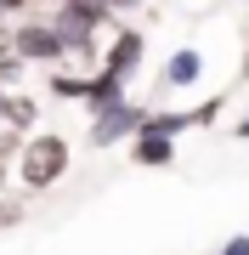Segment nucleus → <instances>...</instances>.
<instances>
[{
	"label": "nucleus",
	"mask_w": 249,
	"mask_h": 255,
	"mask_svg": "<svg viewBox=\"0 0 249 255\" xmlns=\"http://www.w3.org/2000/svg\"><path fill=\"white\" fill-rule=\"evenodd\" d=\"M68 164H74V147H68V136H57V130H34V136L17 147V176H23L28 193L57 187Z\"/></svg>",
	"instance_id": "nucleus-1"
},
{
	"label": "nucleus",
	"mask_w": 249,
	"mask_h": 255,
	"mask_svg": "<svg viewBox=\"0 0 249 255\" xmlns=\"http://www.w3.org/2000/svg\"><path fill=\"white\" fill-rule=\"evenodd\" d=\"M11 51H17L23 63H46V68L68 63V40H63V28H57V23H40V17H28V23L11 28Z\"/></svg>",
	"instance_id": "nucleus-2"
},
{
	"label": "nucleus",
	"mask_w": 249,
	"mask_h": 255,
	"mask_svg": "<svg viewBox=\"0 0 249 255\" xmlns=\"http://www.w3.org/2000/svg\"><path fill=\"white\" fill-rule=\"evenodd\" d=\"M142 119H148V108H142V102H130V97L108 102V108H96V114H91V147L130 142V136L142 130Z\"/></svg>",
	"instance_id": "nucleus-3"
},
{
	"label": "nucleus",
	"mask_w": 249,
	"mask_h": 255,
	"mask_svg": "<svg viewBox=\"0 0 249 255\" xmlns=\"http://www.w3.org/2000/svg\"><path fill=\"white\" fill-rule=\"evenodd\" d=\"M142 51H148V40H142V28H119V34H108V46H102V63L96 68H113V74H136L142 68Z\"/></svg>",
	"instance_id": "nucleus-4"
},
{
	"label": "nucleus",
	"mask_w": 249,
	"mask_h": 255,
	"mask_svg": "<svg viewBox=\"0 0 249 255\" xmlns=\"http://www.w3.org/2000/svg\"><path fill=\"white\" fill-rule=\"evenodd\" d=\"M198 80H204V51H198V46L170 51L165 68H159V85H165V91H193Z\"/></svg>",
	"instance_id": "nucleus-5"
},
{
	"label": "nucleus",
	"mask_w": 249,
	"mask_h": 255,
	"mask_svg": "<svg viewBox=\"0 0 249 255\" xmlns=\"http://www.w3.org/2000/svg\"><path fill=\"white\" fill-rule=\"evenodd\" d=\"M130 159H136V164H148V170H170V164H175V136L136 130V136H130Z\"/></svg>",
	"instance_id": "nucleus-6"
},
{
	"label": "nucleus",
	"mask_w": 249,
	"mask_h": 255,
	"mask_svg": "<svg viewBox=\"0 0 249 255\" xmlns=\"http://www.w3.org/2000/svg\"><path fill=\"white\" fill-rule=\"evenodd\" d=\"M119 97H130L125 91V74H113V68H91V80H85V108H108V102H119Z\"/></svg>",
	"instance_id": "nucleus-7"
},
{
	"label": "nucleus",
	"mask_w": 249,
	"mask_h": 255,
	"mask_svg": "<svg viewBox=\"0 0 249 255\" xmlns=\"http://www.w3.org/2000/svg\"><path fill=\"white\" fill-rule=\"evenodd\" d=\"M34 119H40V102L23 97V91H11V102H6V130H28Z\"/></svg>",
	"instance_id": "nucleus-8"
},
{
	"label": "nucleus",
	"mask_w": 249,
	"mask_h": 255,
	"mask_svg": "<svg viewBox=\"0 0 249 255\" xmlns=\"http://www.w3.org/2000/svg\"><path fill=\"white\" fill-rule=\"evenodd\" d=\"M85 80H91V74H51V97H63V102H85Z\"/></svg>",
	"instance_id": "nucleus-9"
},
{
	"label": "nucleus",
	"mask_w": 249,
	"mask_h": 255,
	"mask_svg": "<svg viewBox=\"0 0 249 255\" xmlns=\"http://www.w3.org/2000/svg\"><path fill=\"white\" fill-rule=\"evenodd\" d=\"M221 255H249V233H232L227 244H221Z\"/></svg>",
	"instance_id": "nucleus-10"
},
{
	"label": "nucleus",
	"mask_w": 249,
	"mask_h": 255,
	"mask_svg": "<svg viewBox=\"0 0 249 255\" xmlns=\"http://www.w3.org/2000/svg\"><path fill=\"white\" fill-rule=\"evenodd\" d=\"M17 221H23V204L6 199V204H0V227H17Z\"/></svg>",
	"instance_id": "nucleus-11"
},
{
	"label": "nucleus",
	"mask_w": 249,
	"mask_h": 255,
	"mask_svg": "<svg viewBox=\"0 0 249 255\" xmlns=\"http://www.w3.org/2000/svg\"><path fill=\"white\" fill-rule=\"evenodd\" d=\"M102 6H108V11H113V17H119V11H136V6H142V0H102Z\"/></svg>",
	"instance_id": "nucleus-12"
},
{
	"label": "nucleus",
	"mask_w": 249,
	"mask_h": 255,
	"mask_svg": "<svg viewBox=\"0 0 249 255\" xmlns=\"http://www.w3.org/2000/svg\"><path fill=\"white\" fill-rule=\"evenodd\" d=\"M6 102H11V85L0 80V130H6Z\"/></svg>",
	"instance_id": "nucleus-13"
},
{
	"label": "nucleus",
	"mask_w": 249,
	"mask_h": 255,
	"mask_svg": "<svg viewBox=\"0 0 249 255\" xmlns=\"http://www.w3.org/2000/svg\"><path fill=\"white\" fill-rule=\"evenodd\" d=\"M6 57H11V28L0 23V63H6Z\"/></svg>",
	"instance_id": "nucleus-14"
},
{
	"label": "nucleus",
	"mask_w": 249,
	"mask_h": 255,
	"mask_svg": "<svg viewBox=\"0 0 249 255\" xmlns=\"http://www.w3.org/2000/svg\"><path fill=\"white\" fill-rule=\"evenodd\" d=\"M232 136H249V108L238 114V125H232Z\"/></svg>",
	"instance_id": "nucleus-15"
},
{
	"label": "nucleus",
	"mask_w": 249,
	"mask_h": 255,
	"mask_svg": "<svg viewBox=\"0 0 249 255\" xmlns=\"http://www.w3.org/2000/svg\"><path fill=\"white\" fill-rule=\"evenodd\" d=\"M11 11H28V6H46V0H6Z\"/></svg>",
	"instance_id": "nucleus-16"
},
{
	"label": "nucleus",
	"mask_w": 249,
	"mask_h": 255,
	"mask_svg": "<svg viewBox=\"0 0 249 255\" xmlns=\"http://www.w3.org/2000/svg\"><path fill=\"white\" fill-rule=\"evenodd\" d=\"M6 17H11V6H6V0H0V23H6Z\"/></svg>",
	"instance_id": "nucleus-17"
},
{
	"label": "nucleus",
	"mask_w": 249,
	"mask_h": 255,
	"mask_svg": "<svg viewBox=\"0 0 249 255\" xmlns=\"http://www.w3.org/2000/svg\"><path fill=\"white\" fill-rule=\"evenodd\" d=\"M0 170H6V147H0Z\"/></svg>",
	"instance_id": "nucleus-18"
}]
</instances>
